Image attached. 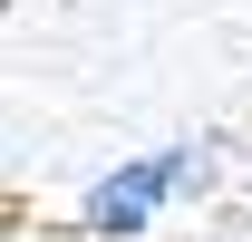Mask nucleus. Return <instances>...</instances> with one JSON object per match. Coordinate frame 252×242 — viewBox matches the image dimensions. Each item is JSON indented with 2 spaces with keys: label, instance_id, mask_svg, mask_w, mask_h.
<instances>
[{
  "label": "nucleus",
  "instance_id": "1",
  "mask_svg": "<svg viewBox=\"0 0 252 242\" xmlns=\"http://www.w3.org/2000/svg\"><path fill=\"white\" fill-rule=\"evenodd\" d=\"M194 175H204V155H194V146H165V155H136V165H117V175L88 194V233L136 242L146 223H156V204H165V194H185Z\"/></svg>",
  "mask_w": 252,
  "mask_h": 242
}]
</instances>
